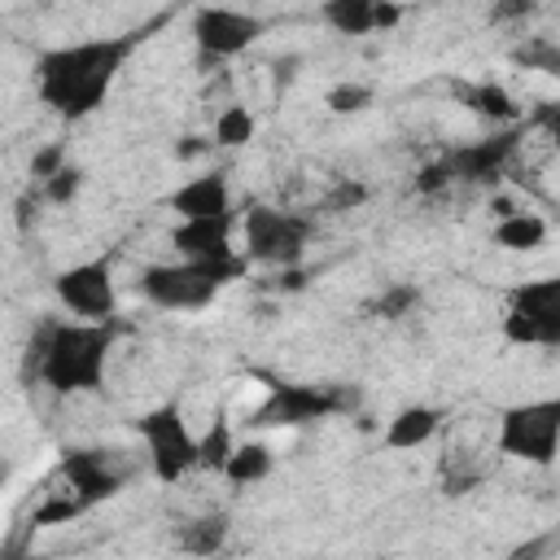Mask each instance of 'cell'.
<instances>
[{
	"mask_svg": "<svg viewBox=\"0 0 560 560\" xmlns=\"http://www.w3.org/2000/svg\"><path fill=\"white\" fill-rule=\"evenodd\" d=\"M468 105H472L477 114H490L494 122L516 118V101H512L499 83H477V88H468Z\"/></svg>",
	"mask_w": 560,
	"mask_h": 560,
	"instance_id": "obj_17",
	"label": "cell"
},
{
	"mask_svg": "<svg viewBox=\"0 0 560 560\" xmlns=\"http://www.w3.org/2000/svg\"><path fill=\"white\" fill-rule=\"evenodd\" d=\"M503 337L512 346L560 350V276H538L512 289L503 311Z\"/></svg>",
	"mask_w": 560,
	"mask_h": 560,
	"instance_id": "obj_5",
	"label": "cell"
},
{
	"mask_svg": "<svg viewBox=\"0 0 560 560\" xmlns=\"http://www.w3.org/2000/svg\"><path fill=\"white\" fill-rule=\"evenodd\" d=\"M319 18L337 35H372L381 26H394L402 18V9L398 4H372V0H332L319 9Z\"/></svg>",
	"mask_w": 560,
	"mask_h": 560,
	"instance_id": "obj_13",
	"label": "cell"
},
{
	"mask_svg": "<svg viewBox=\"0 0 560 560\" xmlns=\"http://www.w3.org/2000/svg\"><path fill=\"white\" fill-rule=\"evenodd\" d=\"M74 188H79V171H70V166H66V171H57V175L48 179V197H57V201H61V197H70Z\"/></svg>",
	"mask_w": 560,
	"mask_h": 560,
	"instance_id": "obj_20",
	"label": "cell"
},
{
	"mask_svg": "<svg viewBox=\"0 0 560 560\" xmlns=\"http://www.w3.org/2000/svg\"><path fill=\"white\" fill-rule=\"evenodd\" d=\"M171 210L179 214V223L232 214V184H228V175H223V171L192 175L188 184H179V188L171 192Z\"/></svg>",
	"mask_w": 560,
	"mask_h": 560,
	"instance_id": "obj_12",
	"label": "cell"
},
{
	"mask_svg": "<svg viewBox=\"0 0 560 560\" xmlns=\"http://www.w3.org/2000/svg\"><path fill=\"white\" fill-rule=\"evenodd\" d=\"M192 35H197L201 52L236 57L262 35V22L254 13H241V9H197L192 13Z\"/></svg>",
	"mask_w": 560,
	"mask_h": 560,
	"instance_id": "obj_9",
	"label": "cell"
},
{
	"mask_svg": "<svg viewBox=\"0 0 560 560\" xmlns=\"http://www.w3.org/2000/svg\"><path fill=\"white\" fill-rule=\"evenodd\" d=\"M315 223L306 214L293 210H276V206H254L241 214V241H245V258L249 262H267V267H293L306 254Z\"/></svg>",
	"mask_w": 560,
	"mask_h": 560,
	"instance_id": "obj_7",
	"label": "cell"
},
{
	"mask_svg": "<svg viewBox=\"0 0 560 560\" xmlns=\"http://www.w3.org/2000/svg\"><path fill=\"white\" fill-rule=\"evenodd\" d=\"M249 267V258L236 262H153L140 271L136 289L144 293V302L162 306V311H206L232 280H241Z\"/></svg>",
	"mask_w": 560,
	"mask_h": 560,
	"instance_id": "obj_3",
	"label": "cell"
},
{
	"mask_svg": "<svg viewBox=\"0 0 560 560\" xmlns=\"http://www.w3.org/2000/svg\"><path fill=\"white\" fill-rule=\"evenodd\" d=\"M328 411H337V398L324 394L319 385H271L267 402L254 411V424H280V429H293V424L324 420Z\"/></svg>",
	"mask_w": 560,
	"mask_h": 560,
	"instance_id": "obj_10",
	"label": "cell"
},
{
	"mask_svg": "<svg viewBox=\"0 0 560 560\" xmlns=\"http://www.w3.org/2000/svg\"><path fill=\"white\" fill-rule=\"evenodd\" d=\"M271 446L267 442H236L232 446V455H228V464H223V477L232 481V486H254V481H262L267 472H271Z\"/></svg>",
	"mask_w": 560,
	"mask_h": 560,
	"instance_id": "obj_16",
	"label": "cell"
},
{
	"mask_svg": "<svg viewBox=\"0 0 560 560\" xmlns=\"http://www.w3.org/2000/svg\"><path fill=\"white\" fill-rule=\"evenodd\" d=\"M127 52H131V39H79V44H61V48H52V52L39 57V66H35V92H39V101L52 114L83 118L114 88Z\"/></svg>",
	"mask_w": 560,
	"mask_h": 560,
	"instance_id": "obj_1",
	"label": "cell"
},
{
	"mask_svg": "<svg viewBox=\"0 0 560 560\" xmlns=\"http://www.w3.org/2000/svg\"><path fill=\"white\" fill-rule=\"evenodd\" d=\"M249 136H254V114H249L245 105H228V109L214 118V144L236 149V144H245Z\"/></svg>",
	"mask_w": 560,
	"mask_h": 560,
	"instance_id": "obj_18",
	"label": "cell"
},
{
	"mask_svg": "<svg viewBox=\"0 0 560 560\" xmlns=\"http://www.w3.org/2000/svg\"><path fill=\"white\" fill-rule=\"evenodd\" d=\"M438 429H442V411L429 407V402H416V407H402V411L389 420L385 442H389L394 451H420Z\"/></svg>",
	"mask_w": 560,
	"mask_h": 560,
	"instance_id": "obj_15",
	"label": "cell"
},
{
	"mask_svg": "<svg viewBox=\"0 0 560 560\" xmlns=\"http://www.w3.org/2000/svg\"><path fill=\"white\" fill-rule=\"evenodd\" d=\"M490 241L499 249H508V254H534L547 241V219L534 214V210H503L494 232H490Z\"/></svg>",
	"mask_w": 560,
	"mask_h": 560,
	"instance_id": "obj_14",
	"label": "cell"
},
{
	"mask_svg": "<svg viewBox=\"0 0 560 560\" xmlns=\"http://www.w3.org/2000/svg\"><path fill=\"white\" fill-rule=\"evenodd\" d=\"M368 101H372V92L359 88V83H341V88L328 92V109H337V114H354V109H363Z\"/></svg>",
	"mask_w": 560,
	"mask_h": 560,
	"instance_id": "obj_19",
	"label": "cell"
},
{
	"mask_svg": "<svg viewBox=\"0 0 560 560\" xmlns=\"http://www.w3.org/2000/svg\"><path fill=\"white\" fill-rule=\"evenodd\" d=\"M232 232H236V214L197 219V223H179V228L171 232V245H175V254L188 258V262H236V258H245V254H236Z\"/></svg>",
	"mask_w": 560,
	"mask_h": 560,
	"instance_id": "obj_11",
	"label": "cell"
},
{
	"mask_svg": "<svg viewBox=\"0 0 560 560\" xmlns=\"http://www.w3.org/2000/svg\"><path fill=\"white\" fill-rule=\"evenodd\" d=\"M538 127L556 140V149H560V101L556 105H538Z\"/></svg>",
	"mask_w": 560,
	"mask_h": 560,
	"instance_id": "obj_21",
	"label": "cell"
},
{
	"mask_svg": "<svg viewBox=\"0 0 560 560\" xmlns=\"http://www.w3.org/2000/svg\"><path fill=\"white\" fill-rule=\"evenodd\" d=\"M136 433L144 442V455H149L158 481H179L192 468H201V438H192V429L175 402H162L149 416H140Z\"/></svg>",
	"mask_w": 560,
	"mask_h": 560,
	"instance_id": "obj_6",
	"label": "cell"
},
{
	"mask_svg": "<svg viewBox=\"0 0 560 560\" xmlns=\"http://www.w3.org/2000/svg\"><path fill=\"white\" fill-rule=\"evenodd\" d=\"M114 324L61 319L48 324L35 346V372L52 394H92L105 381V363L114 350Z\"/></svg>",
	"mask_w": 560,
	"mask_h": 560,
	"instance_id": "obj_2",
	"label": "cell"
},
{
	"mask_svg": "<svg viewBox=\"0 0 560 560\" xmlns=\"http://www.w3.org/2000/svg\"><path fill=\"white\" fill-rule=\"evenodd\" d=\"M499 455L547 468L560 459V394L556 398H525L499 416L494 433Z\"/></svg>",
	"mask_w": 560,
	"mask_h": 560,
	"instance_id": "obj_4",
	"label": "cell"
},
{
	"mask_svg": "<svg viewBox=\"0 0 560 560\" xmlns=\"http://www.w3.org/2000/svg\"><path fill=\"white\" fill-rule=\"evenodd\" d=\"M52 293H57V302L70 311V319H83V324H114V315H118V284H114L109 258H88V262L66 267V271L52 280Z\"/></svg>",
	"mask_w": 560,
	"mask_h": 560,
	"instance_id": "obj_8",
	"label": "cell"
}]
</instances>
